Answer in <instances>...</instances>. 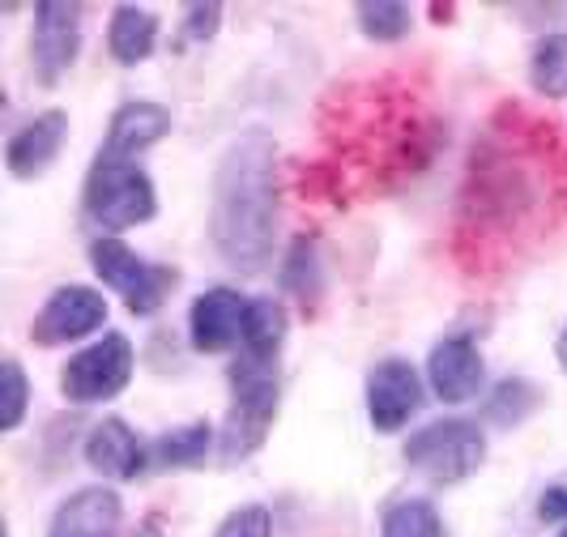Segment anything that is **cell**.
Masks as SVG:
<instances>
[{"mask_svg":"<svg viewBox=\"0 0 567 537\" xmlns=\"http://www.w3.org/2000/svg\"><path fill=\"white\" fill-rule=\"evenodd\" d=\"M214 248L239 273H260L278 244V149L265 133H244L214 175Z\"/></svg>","mask_w":567,"mask_h":537,"instance_id":"cell-1","label":"cell"},{"mask_svg":"<svg viewBox=\"0 0 567 537\" xmlns=\"http://www.w3.org/2000/svg\"><path fill=\"white\" fill-rule=\"evenodd\" d=\"M85 218L103 230H128L142 227L154 218L158 197H154V184L133 158H112V154H99V163L85 175Z\"/></svg>","mask_w":567,"mask_h":537,"instance_id":"cell-2","label":"cell"},{"mask_svg":"<svg viewBox=\"0 0 567 537\" xmlns=\"http://www.w3.org/2000/svg\"><path fill=\"white\" fill-rule=\"evenodd\" d=\"M274 414H278V368H274V359L244 354L230 368V419L227 435H223V456L239 461V456L256 453Z\"/></svg>","mask_w":567,"mask_h":537,"instance_id":"cell-3","label":"cell"},{"mask_svg":"<svg viewBox=\"0 0 567 537\" xmlns=\"http://www.w3.org/2000/svg\"><path fill=\"white\" fill-rule=\"evenodd\" d=\"M483 461H486L483 426L465 423V419L426 423L405 444V465L419 469L423 478L440 482V486H453V482H465L470 474H478Z\"/></svg>","mask_w":567,"mask_h":537,"instance_id":"cell-4","label":"cell"},{"mask_svg":"<svg viewBox=\"0 0 567 537\" xmlns=\"http://www.w3.org/2000/svg\"><path fill=\"white\" fill-rule=\"evenodd\" d=\"M90 265L128 303L133 316H154V311L163 308L167 290L175 286L171 269H158V265L142 260V256L133 252L128 244H120V239H94L90 244Z\"/></svg>","mask_w":567,"mask_h":537,"instance_id":"cell-5","label":"cell"},{"mask_svg":"<svg viewBox=\"0 0 567 537\" xmlns=\"http://www.w3.org/2000/svg\"><path fill=\"white\" fill-rule=\"evenodd\" d=\"M128 380H133V345L124 333H107L103 341L85 345L60 371V389L73 405L112 401L115 393L128 389Z\"/></svg>","mask_w":567,"mask_h":537,"instance_id":"cell-6","label":"cell"},{"mask_svg":"<svg viewBox=\"0 0 567 537\" xmlns=\"http://www.w3.org/2000/svg\"><path fill=\"white\" fill-rule=\"evenodd\" d=\"M82 52V9L64 0L34 4V27H30V60L34 78L43 85H56L69 64Z\"/></svg>","mask_w":567,"mask_h":537,"instance_id":"cell-7","label":"cell"},{"mask_svg":"<svg viewBox=\"0 0 567 537\" xmlns=\"http://www.w3.org/2000/svg\"><path fill=\"white\" fill-rule=\"evenodd\" d=\"M107 303L99 290L90 286H60L56 295L43 303V311L30 324V338L39 345H64V341L90 338L94 329H103Z\"/></svg>","mask_w":567,"mask_h":537,"instance_id":"cell-8","label":"cell"},{"mask_svg":"<svg viewBox=\"0 0 567 537\" xmlns=\"http://www.w3.org/2000/svg\"><path fill=\"white\" fill-rule=\"evenodd\" d=\"M423 405V375L405 359H384L368 375V419L375 431H401Z\"/></svg>","mask_w":567,"mask_h":537,"instance_id":"cell-9","label":"cell"},{"mask_svg":"<svg viewBox=\"0 0 567 537\" xmlns=\"http://www.w3.org/2000/svg\"><path fill=\"white\" fill-rule=\"evenodd\" d=\"M426 380H431V393L440 396V401H449V405L474 401L486 380L483 354H478L474 338L453 333V338L440 341L431 350V359H426Z\"/></svg>","mask_w":567,"mask_h":537,"instance_id":"cell-10","label":"cell"},{"mask_svg":"<svg viewBox=\"0 0 567 537\" xmlns=\"http://www.w3.org/2000/svg\"><path fill=\"white\" fill-rule=\"evenodd\" d=\"M244 316H248V299L230 286H214L197 295V303L188 311V338L200 354L230 350L235 341H244Z\"/></svg>","mask_w":567,"mask_h":537,"instance_id":"cell-11","label":"cell"},{"mask_svg":"<svg viewBox=\"0 0 567 537\" xmlns=\"http://www.w3.org/2000/svg\"><path fill=\"white\" fill-rule=\"evenodd\" d=\"M69 137V115L64 112H43L27 120L9 145H4V163H9V175L13 179H34L56 163L60 145Z\"/></svg>","mask_w":567,"mask_h":537,"instance_id":"cell-12","label":"cell"},{"mask_svg":"<svg viewBox=\"0 0 567 537\" xmlns=\"http://www.w3.org/2000/svg\"><path fill=\"white\" fill-rule=\"evenodd\" d=\"M120 495L107 486H85L78 495H69L52 516L48 537H115L120 534Z\"/></svg>","mask_w":567,"mask_h":537,"instance_id":"cell-13","label":"cell"},{"mask_svg":"<svg viewBox=\"0 0 567 537\" xmlns=\"http://www.w3.org/2000/svg\"><path fill=\"white\" fill-rule=\"evenodd\" d=\"M85 461L94 474L115 482H133L145 469V444L137 440V431L120 419H103L85 435Z\"/></svg>","mask_w":567,"mask_h":537,"instance_id":"cell-14","label":"cell"},{"mask_svg":"<svg viewBox=\"0 0 567 537\" xmlns=\"http://www.w3.org/2000/svg\"><path fill=\"white\" fill-rule=\"evenodd\" d=\"M167 133H171L167 107H158V103H124V107L112 115L103 154H112V158H137L142 149H150L154 142H163Z\"/></svg>","mask_w":567,"mask_h":537,"instance_id":"cell-15","label":"cell"},{"mask_svg":"<svg viewBox=\"0 0 567 537\" xmlns=\"http://www.w3.org/2000/svg\"><path fill=\"white\" fill-rule=\"evenodd\" d=\"M158 43V18L137 4H120L112 13V30H107V48L120 64H142Z\"/></svg>","mask_w":567,"mask_h":537,"instance_id":"cell-16","label":"cell"},{"mask_svg":"<svg viewBox=\"0 0 567 537\" xmlns=\"http://www.w3.org/2000/svg\"><path fill=\"white\" fill-rule=\"evenodd\" d=\"M286 338V311L274 299H248L244 316V354L252 359H278Z\"/></svg>","mask_w":567,"mask_h":537,"instance_id":"cell-17","label":"cell"},{"mask_svg":"<svg viewBox=\"0 0 567 537\" xmlns=\"http://www.w3.org/2000/svg\"><path fill=\"white\" fill-rule=\"evenodd\" d=\"M209 448H214L209 423H188L154 444V461L167 465V469H184V465H200V461L209 456Z\"/></svg>","mask_w":567,"mask_h":537,"instance_id":"cell-18","label":"cell"},{"mask_svg":"<svg viewBox=\"0 0 567 537\" xmlns=\"http://www.w3.org/2000/svg\"><path fill=\"white\" fill-rule=\"evenodd\" d=\"M380 537H449L444 534V520L435 504L426 499H398L384 512V525H380Z\"/></svg>","mask_w":567,"mask_h":537,"instance_id":"cell-19","label":"cell"},{"mask_svg":"<svg viewBox=\"0 0 567 537\" xmlns=\"http://www.w3.org/2000/svg\"><path fill=\"white\" fill-rule=\"evenodd\" d=\"M529 73H534V85H538L542 94H564L567 90V34L564 30L546 34L538 48H534Z\"/></svg>","mask_w":567,"mask_h":537,"instance_id":"cell-20","label":"cell"},{"mask_svg":"<svg viewBox=\"0 0 567 537\" xmlns=\"http://www.w3.org/2000/svg\"><path fill=\"white\" fill-rule=\"evenodd\" d=\"M534 401H538V393L525 384V380H504L495 393H491V401H486V419H495V423H520L529 410H534Z\"/></svg>","mask_w":567,"mask_h":537,"instance_id":"cell-21","label":"cell"},{"mask_svg":"<svg viewBox=\"0 0 567 537\" xmlns=\"http://www.w3.org/2000/svg\"><path fill=\"white\" fill-rule=\"evenodd\" d=\"M359 22H363L371 39H401L410 30V9L398 4V0H375V4L359 9Z\"/></svg>","mask_w":567,"mask_h":537,"instance_id":"cell-22","label":"cell"},{"mask_svg":"<svg viewBox=\"0 0 567 537\" xmlns=\"http://www.w3.org/2000/svg\"><path fill=\"white\" fill-rule=\"evenodd\" d=\"M214 537H274V516L260 508V504H248V508H235L218 525Z\"/></svg>","mask_w":567,"mask_h":537,"instance_id":"cell-23","label":"cell"},{"mask_svg":"<svg viewBox=\"0 0 567 537\" xmlns=\"http://www.w3.org/2000/svg\"><path fill=\"white\" fill-rule=\"evenodd\" d=\"M22 414H27V375L18 368V359H9L4 363V431H18L22 423Z\"/></svg>","mask_w":567,"mask_h":537,"instance_id":"cell-24","label":"cell"},{"mask_svg":"<svg viewBox=\"0 0 567 537\" xmlns=\"http://www.w3.org/2000/svg\"><path fill=\"white\" fill-rule=\"evenodd\" d=\"M223 22V9L218 4H193L188 13H184V39H209L214 30Z\"/></svg>","mask_w":567,"mask_h":537,"instance_id":"cell-25","label":"cell"},{"mask_svg":"<svg viewBox=\"0 0 567 537\" xmlns=\"http://www.w3.org/2000/svg\"><path fill=\"white\" fill-rule=\"evenodd\" d=\"M538 508L546 520H567V486H550V490L542 495Z\"/></svg>","mask_w":567,"mask_h":537,"instance_id":"cell-26","label":"cell"},{"mask_svg":"<svg viewBox=\"0 0 567 537\" xmlns=\"http://www.w3.org/2000/svg\"><path fill=\"white\" fill-rule=\"evenodd\" d=\"M137 537H163V529H158V520H145L142 529H137Z\"/></svg>","mask_w":567,"mask_h":537,"instance_id":"cell-27","label":"cell"},{"mask_svg":"<svg viewBox=\"0 0 567 537\" xmlns=\"http://www.w3.org/2000/svg\"><path fill=\"white\" fill-rule=\"evenodd\" d=\"M559 359H564V368H567V329H564V338H559Z\"/></svg>","mask_w":567,"mask_h":537,"instance_id":"cell-28","label":"cell"},{"mask_svg":"<svg viewBox=\"0 0 567 537\" xmlns=\"http://www.w3.org/2000/svg\"><path fill=\"white\" fill-rule=\"evenodd\" d=\"M559 537H567V529H564V534H559Z\"/></svg>","mask_w":567,"mask_h":537,"instance_id":"cell-29","label":"cell"}]
</instances>
